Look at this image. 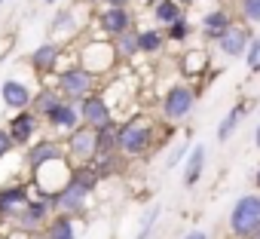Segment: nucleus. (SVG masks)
Masks as SVG:
<instances>
[{
	"label": "nucleus",
	"mask_w": 260,
	"mask_h": 239,
	"mask_svg": "<svg viewBox=\"0 0 260 239\" xmlns=\"http://www.w3.org/2000/svg\"><path fill=\"white\" fill-rule=\"evenodd\" d=\"M196 107V89L190 83H172L159 101V113L169 120V123H181L187 120Z\"/></svg>",
	"instance_id": "423d86ee"
},
{
	"label": "nucleus",
	"mask_w": 260,
	"mask_h": 239,
	"mask_svg": "<svg viewBox=\"0 0 260 239\" xmlns=\"http://www.w3.org/2000/svg\"><path fill=\"white\" fill-rule=\"evenodd\" d=\"M193 31H196V25H193L190 19H178L175 25H169L166 40H172V43H187V40L193 37Z\"/></svg>",
	"instance_id": "a878e982"
},
{
	"label": "nucleus",
	"mask_w": 260,
	"mask_h": 239,
	"mask_svg": "<svg viewBox=\"0 0 260 239\" xmlns=\"http://www.w3.org/2000/svg\"><path fill=\"white\" fill-rule=\"evenodd\" d=\"M178 4H181V7H190V4H196V0H178Z\"/></svg>",
	"instance_id": "4c0bfd02"
},
{
	"label": "nucleus",
	"mask_w": 260,
	"mask_h": 239,
	"mask_svg": "<svg viewBox=\"0 0 260 239\" xmlns=\"http://www.w3.org/2000/svg\"><path fill=\"white\" fill-rule=\"evenodd\" d=\"M10 154H13V141H10L7 129H0V160H7Z\"/></svg>",
	"instance_id": "2f4dec72"
},
{
	"label": "nucleus",
	"mask_w": 260,
	"mask_h": 239,
	"mask_svg": "<svg viewBox=\"0 0 260 239\" xmlns=\"http://www.w3.org/2000/svg\"><path fill=\"white\" fill-rule=\"evenodd\" d=\"M58 92H61V98L64 101H74V104H80L83 98H89V95H95L98 92V77L95 74H89L86 68H80V65H71V68H64V71H58L55 74V83H52Z\"/></svg>",
	"instance_id": "20e7f679"
},
{
	"label": "nucleus",
	"mask_w": 260,
	"mask_h": 239,
	"mask_svg": "<svg viewBox=\"0 0 260 239\" xmlns=\"http://www.w3.org/2000/svg\"><path fill=\"white\" fill-rule=\"evenodd\" d=\"M61 160H68L61 141H55V138H37V141L28 147V154H25V169H28V175H34V172H40L43 166L61 163Z\"/></svg>",
	"instance_id": "1a4fd4ad"
},
{
	"label": "nucleus",
	"mask_w": 260,
	"mask_h": 239,
	"mask_svg": "<svg viewBox=\"0 0 260 239\" xmlns=\"http://www.w3.org/2000/svg\"><path fill=\"white\" fill-rule=\"evenodd\" d=\"M58 62H61V46L55 43V40H46V43H40L31 55H28V65H31V71L34 74H40V77H46V74H52L55 68H58Z\"/></svg>",
	"instance_id": "f3484780"
},
{
	"label": "nucleus",
	"mask_w": 260,
	"mask_h": 239,
	"mask_svg": "<svg viewBox=\"0 0 260 239\" xmlns=\"http://www.w3.org/2000/svg\"><path fill=\"white\" fill-rule=\"evenodd\" d=\"M254 144L260 147V123H257V129H254Z\"/></svg>",
	"instance_id": "f704fd0d"
},
{
	"label": "nucleus",
	"mask_w": 260,
	"mask_h": 239,
	"mask_svg": "<svg viewBox=\"0 0 260 239\" xmlns=\"http://www.w3.org/2000/svg\"><path fill=\"white\" fill-rule=\"evenodd\" d=\"M61 101H64V98H61V92H58L55 86H40V89L34 92L31 110H34V113H37V116L43 120V116H46V113H49V110H52L55 104H61Z\"/></svg>",
	"instance_id": "aec40b11"
},
{
	"label": "nucleus",
	"mask_w": 260,
	"mask_h": 239,
	"mask_svg": "<svg viewBox=\"0 0 260 239\" xmlns=\"http://www.w3.org/2000/svg\"><path fill=\"white\" fill-rule=\"evenodd\" d=\"M245 113H248V104H245V101H239V104H233V107L226 110V116L220 120V126H217V141H220V144H226V141L236 135V129H239V123H242Z\"/></svg>",
	"instance_id": "6ab92c4d"
},
{
	"label": "nucleus",
	"mask_w": 260,
	"mask_h": 239,
	"mask_svg": "<svg viewBox=\"0 0 260 239\" xmlns=\"http://www.w3.org/2000/svg\"><path fill=\"white\" fill-rule=\"evenodd\" d=\"M125 31H132V13L119 10V7H101V13H98V34L104 40H116Z\"/></svg>",
	"instance_id": "f8f14e48"
},
{
	"label": "nucleus",
	"mask_w": 260,
	"mask_h": 239,
	"mask_svg": "<svg viewBox=\"0 0 260 239\" xmlns=\"http://www.w3.org/2000/svg\"><path fill=\"white\" fill-rule=\"evenodd\" d=\"M77 31V25H74V10H58L55 16H52V22H49V28H46V34L49 37H68V34H74Z\"/></svg>",
	"instance_id": "393cba45"
},
{
	"label": "nucleus",
	"mask_w": 260,
	"mask_h": 239,
	"mask_svg": "<svg viewBox=\"0 0 260 239\" xmlns=\"http://www.w3.org/2000/svg\"><path fill=\"white\" fill-rule=\"evenodd\" d=\"M0 239H4V230H0Z\"/></svg>",
	"instance_id": "79ce46f5"
},
{
	"label": "nucleus",
	"mask_w": 260,
	"mask_h": 239,
	"mask_svg": "<svg viewBox=\"0 0 260 239\" xmlns=\"http://www.w3.org/2000/svg\"><path fill=\"white\" fill-rule=\"evenodd\" d=\"M254 181H257V193H260V166H257V178Z\"/></svg>",
	"instance_id": "e433bc0d"
},
{
	"label": "nucleus",
	"mask_w": 260,
	"mask_h": 239,
	"mask_svg": "<svg viewBox=\"0 0 260 239\" xmlns=\"http://www.w3.org/2000/svg\"><path fill=\"white\" fill-rule=\"evenodd\" d=\"M43 4H55V0H43Z\"/></svg>",
	"instance_id": "ea45409f"
},
{
	"label": "nucleus",
	"mask_w": 260,
	"mask_h": 239,
	"mask_svg": "<svg viewBox=\"0 0 260 239\" xmlns=\"http://www.w3.org/2000/svg\"><path fill=\"white\" fill-rule=\"evenodd\" d=\"M98 184H101V175H98V169H95V166H80V169H74L71 181H68V184L52 196L55 215L80 218V215L89 208L92 193H95V187H98Z\"/></svg>",
	"instance_id": "f257e3e1"
},
{
	"label": "nucleus",
	"mask_w": 260,
	"mask_h": 239,
	"mask_svg": "<svg viewBox=\"0 0 260 239\" xmlns=\"http://www.w3.org/2000/svg\"><path fill=\"white\" fill-rule=\"evenodd\" d=\"M40 123L43 120L34 113V110H19L13 113V120L7 123V135L13 141V147H31L37 132H40Z\"/></svg>",
	"instance_id": "9d476101"
},
{
	"label": "nucleus",
	"mask_w": 260,
	"mask_h": 239,
	"mask_svg": "<svg viewBox=\"0 0 260 239\" xmlns=\"http://www.w3.org/2000/svg\"><path fill=\"white\" fill-rule=\"evenodd\" d=\"M239 16L245 25H260V0H239Z\"/></svg>",
	"instance_id": "cd10ccee"
},
{
	"label": "nucleus",
	"mask_w": 260,
	"mask_h": 239,
	"mask_svg": "<svg viewBox=\"0 0 260 239\" xmlns=\"http://www.w3.org/2000/svg\"><path fill=\"white\" fill-rule=\"evenodd\" d=\"M132 0H101V7H119V10H125Z\"/></svg>",
	"instance_id": "72a5a7b5"
},
{
	"label": "nucleus",
	"mask_w": 260,
	"mask_h": 239,
	"mask_svg": "<svg viewBox=\"0 0 260 239\" xmlns=\"http://www.w3.org/2000/svg\"><path fill=\"white\" fill-rule=\"evenodd\" d=\"M190 151H193V147H190V144H187V141H184V144H181V147H175V154H172V157H169V169H175V166H178V163H181V160H187V157H190Z\"/></svg>",
	"instance_id": "7c9ffc66"
},
{
	"label": "nucleus",
	"mask_w": 260,
	"mask_h": 239,
	"mask_svg": "<svg viewBox=\"0 0 260 239\" xmlns=\"http://www.w3.org/2000/svg\"><path fill=\"white\" fill-rule=\"evenodd\" d=\"M251 40H254V31H251V25H236L233 22V28L223 34V40L217 43V49H220V55H226V58H239V55H245L248 52V46H251Z\"/></svg>",
	"instance_id": "2eb2a0df"
},
{
	"label": "nucleus",
	"mask_w": 260,
	"mask_h": 239,
	"mask_svg": "<svg viewBox=\"0 0 260 239\" xmlns=\"http://www.w3.org/2000/svg\"><path fill=\"white\" fill-rule=\"evenodd\" d=\"M245 65H248L251 71H260V37L251 40V46H248V52H245Z\"/></svg>",
	"instance_id": "c756f323"
},
{
	"label": "nucleus",
	"mask_w": 260,
	"mask_h": 239,
	"mask_svg": "<svg viewBox=\"0 0 260 239\" xmlns=\"http://www.w3.org/2000/svg\"><path fill=\"white\" fill-rule=\"evenodd\" d=\"M166 46V31L159 28H138V49L141 55H159Z\"/></svg>",
	"instance_id": "412c9836"
},
{
	"label": "nucleus",
	"mask_w": 260,
	"mask_h": 239,
	"mask_svg": "<svg viewBox=\"0 0 260 239\" xmlns=\"http://www.w3.org/2000/svg\"><path fill=\"white\" fill-rule=\"evenodd\" d=\"M159 215H162V205L156 202V205L144 215V221H141V227H138V236H135V239H150V236H153V227H156V221H159Z\"/></svg>",
	"instance_id": "bb28decb"
},
{
	"label": "nucleus",
	"mask_w": 260,
	"mask_h": 239,
	"mask_svg": "<svg viewBox=\"0 0 260 239\" xmlns=\"http://www.w3.org/2000/svg\"><path fill=\"white\" fill-rule=\"evenodd\" d=\"M77 110H80V123H83V126H89V129H101V126H107V123H110V120H116V116H113L110 101H107L101 92H95V95L83 98V101L77 104Z\"/></svg>",
	"instance_id": "9b49d317"
},
{
	"label": "nucleus",
	"mask_w": 260,
	"mask_h": 239,
	"mask_svg": "<svg viewBox=\"0 0 260 239\" xmlns=\"http://www.w3.org/2000/svg\"><path fill=\"white\" fill-rule=\"evenodd\" d=\"M199 28H202V37H205L208 43H220L223 34L233 28V16H230V10H223V7H214V10H208V13L202 16Z\"/></svg>",
	"instance_id": "dca6fc26"
},
{
	"label": "nucleus",
	"mask_w": 260,
	"mask_h": 239,
	"mask_svg": "<svg viewBox=\"0 0 260 239\" xmlns=\"http://www.w3.org/2000/svg\"><path fill=\"white\" fill-rule=\"evenodd\" d=\"M226 230L233 239H251L260 233V193H245L233 202Z\"/></svg>",
	"instance_id": "7ed1b4c3"
},
{
	"label": "nucleus",
	"mask_w": 260,
	"mask_h": 239,
	"mask_svg": "<svg viewBox=\"0 0 260 239\" xmlns=\"http://www.w3.org/2000/svg\"><path fill=\"white\" fill-rule=\"evenodd\" d=\"M187 55H190V58L184 62V71H187V74H196V71L208 62V55H205L202 49H193V52H187Z\"/></svg>",
	"instance_id": "c85d7f7f"
},
{
	"label": "nucleus",
	"mask_w": 260,
	"mask_h": 239,
	"mask_svg": "<svg viewBox=\"0 0 260 239\" xmlns=\"http://www.w3.org/2000/svg\"><path fill=\"white\" fill-rule=\"evenodd\" d=\"M144 4H150V7H156V4H159V0H144Z\"/></svg>",
	"instance_id": "58836bf2"
},
{
	"label": "nucleus",
	"mask_w": 260,
	"mask_h": 239,
	"mask_svg": "<svg viewBox=\"0 0 260 239\" xmlns=\"http://www.w3.org/2000/svg\"><path fill=\"white\" fill-rule=\"evenodd\" d=\"M28 202H31V187L25 181L0 184V224H13Z\"/></svg>",
	"instance_id": "6e6552de"
},
{
	"label": "nucleus",
	"mask_w": 260,
	"mask_h": 239,
	"mask_svg": "<svg viewBox=\"0 0 260 239\" xmlns=\"http://www.w3.org/2000/svg\"><path fill=\"white\" fill-rule=\"evenodd\" d=\"M110 43H113V52H116L119 62H132L135 55H141V49H138V31H135V28L125 31V34H119V37L110 40Z\"/></svg>",
	"instance_id": "4be33fe9"
},
{
	"label": "nucleus",
	"mask_w": 260,
	"mask_h": 239,
	"mask_svg": "<svg viewBox=\"0 0 260 239\" xmlns=\"http://www.w3.org/2000/svg\"><path fill=\"white\" fill-rule=\"evenodd\" d=\"M64 154H68V163H71L74 169L92 166V163L98 160V132L89 129V126L74 129V132L64 138Z\"/></svg>",
	"instance_id": "0eeeda50"
},
{
	"label": "nucleus",
	"mask_w": 260,
	"mask_h": 239,
	"mask_svg": "<svg viewBox=\"0 0 260 239\" xmlns=\"http://www.w3.org/2000/svg\"><path fill=\"white\" fill-rule=\"evenodd\" d=\"M55 218V205H52V196H40L34 193L31 202L19 212V218L13 221V230L16 233H28V236H37V233H46L49 221Z\"/></svg>",
	"instance_id": "39448f33"
},
{
	"label": "nucleus",
	"mask_w": 260,
	"mask_h": 239,
	"mask_svg": "<svg viewBox=\"0 0 260 239\" xmlns=\"http://www.w3.org/2000/svg\"><path fill=\"white\" fill-rule=\"evenodd\" d=\"M49 239H77V218L71 215H55L46 227Z\"/></svg>",
	"instance_id": "b1692460"
},
{
	"label": "nucleus",
	"mask_w": 260,
	"mask_h": 239,
	"mask_svg": "<svg viewBox=\"0 0 260 239\" xmlns=\"http://www.w3.org/2000/svg\"><path fill=\"white\" fill-rule=\"evenodd\" d=\"M181 239H211V236H208L205 230H199V227H193V230H187V233H184Z\"/></svg>",
	"instance_id": "473e14b6"
},
{
	"label": "nucleus",
	"mask_w": 260,
	"mask_h": 239,
	"mask_svg": "<svg viewBox=\"0 0 260 239\" xmlns=\"http://www.w3.org/2000/svg\"><path fill=\"white\" fill-rule=\"evenodd\" d=\"M153 138H156V123L150 116H141V113L128 116L119 129V157H125V160L144 157L153 147Z\"/></svg>",
	"instance_id": "f03ea898"
},
{
	"label": "nucleus",
	"mask_w": 260,
	"mask_h": 239,
	"mask_svg": "<svg viewBox=\"0 0 260 239\" xmlns=\"http://www.w3.org/2000/svg\"><path fill=\"white\" fill-rule=\"evenodd\" d=\"M178 19H184V7L178 4V0H159V4L153 7V22L156 25H175Z\"/></svg>",
	"instance_id": "5701e85b"
},
{
	"label": "nucleus",
	"mask_w": 260,
	"mask_h": 239,
	"mask_svg": "<svg viewBox=\"0 0 260 239\" xmlns=\"http://www.w3.org/2000/svg\"><path fill=\"white\" fill-rule=\"evenodd\" d=\"M0 98H4V104L19 113V110H31V101H34V89L25 83V80H16V77H7L4 83H0Z\"/></svg>",
	"instance_id": "4468645a"
},
{
	"label": "nucleus",
	"mask_w": 260,
	"mask_h": 239,
	"mask_svg": "<svg viewBox=\"0 0 260 239\" xmlns=\"http://www.w3.org/2000/svg\"><path fill=\"white\" fill-rule=\"evenodd\" d=\"M43 123L52 129V132H58V135H71L74 129H80L83 123H80V110H77V104L74 101H61V104H55L46 116H43Z\"/></svg>",
	"instance_id": "ddd939ff"
},
{
	"label": "nucleus",
	"mask_w": 260,
	"mask_h": 239,
	"mask_svg": "<svg viewBox=\"0 0 260 239\" xmlns=\"http://www.w3.org/2000/svg\"><path fill=\"white\" fill-rule=\"evenodd\" d=\"M251 239H260V233H257V236H251Z\"/></svg>",
	"instance_id": "a19ab883"
},
{
	"label": "nucleus",
	"mask_w": 260,
	"mask_h": 239,
	"mask_svg": "<svg viewBox=\"0 0 260 239\" xmlns=\"http://www.w3.org/2000/svg\"><path fill=\"white\" fill-rule=\"evenodd\" d=\"M25 239H49L46 233H37V236H25Z\"/></svg>",
	"instance_id": "c9c22d12"
},
{
	"label": "nucleus",
	"mask_w": 260,
	"mask_h": 239,
	"mask_svg": "<svg viewBox=\"0 0 260 239\" xmlns=\"http://www.w3.org/2000/svg\"><path fill=\"white\" fill-rule=\"evenodd\" d=\"M205 154H208V151H205L202 144H193L190 157L184 160V187H187V190L199 184V178H202V169H205Z\"/></svg>",
	"instance_id": "a211bd4d"
}]
</instances>
